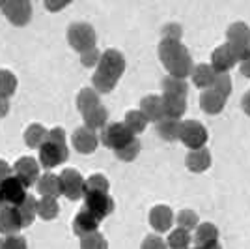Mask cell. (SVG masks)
Listing matches in <instances>:
<instances>
[{"instance_id": "obj_42", "label": "cell", "mask_w": 250, "mask_h": 249, "mask_svg": "<svg viewBox=\"0 0 250 249\" xmlns=\"http://www.w3.org/2000/svg\"><path fill=\"white\" fill-rule=\"evenodd\" d=\"M0 249H28L26 240L19 234H8L0 238Z\"/></svg>"}, {"instance_id": "obj_23", "label": "cell", "mask_w": 250, "mask_h": 249, "mask_svg": "<svg viewBox=\"0 0 250 249\" xmlns=\"http://www.w3.org/2000/svg\"><path fill=\"white\" fill-rule=\"evenodd\" d=\"M83 118H84V125H86L88 129H101V127L106 125L108 113H106V109H104L103 105L99 103V105H95L94 109L83 113Z\"/></svg>"}, {"instance_id": "obj_26", "label": "cell", "mask_w": 250, "mask_h": 249, "mask_svg": "<svg viewBox=\"0 0 250 249\" xmlns=\"http://www.w3.org/2000/svg\"><path fill=\"white\" fill-rule=\"evenodd\" d=\"M213 242H219V228L211 223H202L194 228V244L196 246H208Z\"/></svg>"}, {"instance_id": "obj_32", "label": "cell", "mask_w": 250, "mask_h": 249, "mask_svg": "<svg viewBox=\"0 0 250 249\" xmlns=\"http://www.w3.org/2000/svg\"><path fill=\"white\" fill-rule=\"evenodd\" d=\"M157 131L159 135L163 137L165 141L172 143V141H177L179 139V122L174 120V118H163L157 122Z\"/></svg>"}, {"instance_id": "obj_15", "label": "cell", "mask_w": 250, "mask_h": 249, "mask_svg": "<svg viewBox=\"0 0 250 249\" xmlns=\"http://www.w3.org/2000/svg\"><path fill=\"white\" fill-rule=\"evenodd\" d=\"M165 68H167L168 73H170L172 77L185 79L187 75H190L192 68H194V64H192V58H190L188 51L185 49L183 52H179L176 58H172L168 64H165Z\"/></svg>"}, {"instance_id": "obj_13", "label": "cell", "mask_w": 250, "mask_h": 249, "mask_svg": "<svg viewBox=\"0 0 250 249\" xmlns=\"http://www.w3.org/2000/svg\"><path fill=\"white\" fill-rule=\"evenodd\" d=\"M99 223H101V219L95 218L94 214L90 212V210H81L73 219V232L79 236V238H83L86 234H92L95 232L97 228H99Z\"/></svg>"}, {"instance_id": "obj_39", "label": "cell", "mask_w": 250, "mask_h": 249, "mask_svg": "<svg viewBox=\"0 0 250 249\" xmlns=\"http://www.w3.org/2000/svg\"><path fill=\"white\" fill-rule=\"evenodd\" d=\"M138 152H140V143H138V139H133L129 145H125L124 148H120V150H116L114 154L118 159H122V161H133L136 156H138Z\"/></svg>"}, {"instance_id": "obj_19", "label": "cell", "mask_w": 250, "mask_h": 249, "mask_svg": "<svg viewBox=\"0 0 250 249\" xmlns=\"http://www.w3.org/2000/svg\"><path fill=\"white\" fill-rule=\"evenodd\" d=\"M187 167L188 171L192 173H204L211 167V154L206 146L196 148V150H190L187 156Z\"/></svg>"}, {"instance_id": "obj_20", "label": "cell", "mask_w": 250, "mask_h": 249, "mask_svg": "<svg viewBox=\"0 0 250 249\" xmlns=\"http://www.w3.org/2000/svg\"><path fill=\"white\" fill-rule=\"evenodd\" d=\"M224 105H226V98L220 96L213 88H208L206 92L200 96V107L208 114H219L224 109Z\"/></svg>"}, {"instance_id": "obj_5", "label": "cell", "mask_w": 250, "mask_h": 249, "mask_svg": "<svg viewBox=\"0 0 250 249\" xmlns=\"http://www.w3.org/2000/svg\"><path fill=\"white\" fill-rule=\"evenodd\" d=\"M179 141L190 150L202 148L208 143V129L196 120L179 122Z\"/></svg>"}, {"instance_id": "obj_49", "label": "cell", "mask_w": 250, "mask_h": 249, "mask_svg": "<svg viewBox=\"0 0 250 249\" xmlns=\"http://www.w3.org/2000/svg\"><path fill=\"white\" fill-rule=\"evenodd\" d=\"M10 111V101H8V98H4V96H0V118H4L6 114Z\"/></svg>"}, {"instance_id": "obj_1", "label": "cell", "mask_w": 250, "mask_h": 249, "mask_svg": "<svg viewBox=\"0 0 250 249\" xmlns=\"http://www.w3.org/2000/svg\"><path fill=\"white\" fill-rule=\"evenodd\" d=\"M69 157V150L65 145V131L62 127H52L47 133V139L40 146V165L47 171L58 167Z\"/></svg>"}, {"instance_id": "obj_8", "label": "cell", "mask_w": 250, "mask_h": 249, "mask_svg": "<svg viewBox=\"0 0 250 249\" xmlns=\"http://www.w3.org/2000/svg\"><path fill=\"white\" fill-rule=\"evenodd\" d=\"M84 208L90 210L95 218L104 219L114 212V199L106 191H92L84 193Z\"/></svg>"}, {"instance_id": "obj_24", "label": "cell", "mask_w": 250, "mask_h": 249, "mask_svg": "<svg viewBox=\"0 0 250 249\" xmlns=\"http://www.w3.org/2000/svg\"><path fill=\"white\" fill-rule=\"evenodd\" d=\"M163 109H165V118L179 120L185 114V111H187V100L185 98L163 96Z\"/></svg>"}, {"instance_id": "obj_35", "label": "cell", "mask_w": 250, "mask_h": 249, "mask_svg": "<svg viewBox=\"0 0 250 249\" xmlns=\"http://www.w3.org/2000/svg\"><path fill=\"white\" fill-rule=\"evenodd\" d=\"M17 77L10 70H0V96L11 98L17 90Z\"/></svg>"}, {"instance_id": "obj_14", "label": "cell", "mask_w": 250, "mask_h": 249, "mask_svg": "<svg viewBox=\"0 0 250 249\" xmlns=\"http://www.w3.org/2000/svg\"><path fill=\"white\" fill-rule=\"evenodd\" d=\"M22 228L19 212L15 206H0V234H17Z\"/></svg>"}, {"instance_id": "obj_22", "label": "cell", "mask_w": 250, "mask_h": 249, "mask_svg": "<svg viewBox=\"0 0 250 249\" xmlns=\"http://www.w3.org/2000/svg\"><path fill=\"white\" fill-rule=\"evenodd\" d=\"M36 187L42 195H47V197H58L62 195L60 191V180L56 174L52 173H45V174H40L38 182H36Z\"/></svg>"}, {"instance_id": "obj_7", "label": "cell", "mask_w": 250, "mask_h": 249, "mask_svg": "<svg viewBox=\"0 0 250 249\" xmlns=\"http://www.w3.org/2000/svg\"><path fill=\"white\" fill-rule=\"evenodd\" d=\"M2 13L13 26H26L32 19L30 0H8L2 6Z\"/></svg>"}, {"instance_id": "obj_33", "label": "cell", "mask_w": 250, "mask_h": 249, "mask_svg": "<svg viewBox=\"0 0 250 249\" xmlns=\"http://www.w3.org/2000/svg\"><path fill=\"white\" fill-rule=\"evenodd\" d=\"M95 105H99V94L94 88H83L77 96V107L81 113H86L90 109H94Z\"/></svg>"}, {"instance_id": "obj_12", "label": "cell", "mask_w": 250, "mask_h": 249, "mask_svg": "<svg viewBox=\"0 0 250 249\" xmlns=\"http://www.w3.org/2000/svg\"><path fill=\"white\" fill-rule=\"evenodd\" d=\"M235 64H237V60H235V56H233L228 43L220 45V47H217L215 51L211 52V64L209 66L217 73H228Z\"/></svg>"}, {"instance_id": "obj_2", "label": "cell", "mask_w": 250, "mask_h": 249, "mask_svg": "<svg viewBox=\"0 0 250 249\" xmlns=\"http://www.w3.org/2000/svg\"><path fill=\"white\" fill-rule=\"evenodd\" d=\"M67 42L77 52H84L95 47L97 36H95L94 26L88 23H73L67 28Z\"/></svg>"}, {"instance_id": "obj_6", "label": "cell", "mask_w": 250, "mask_h": 249, "mask_svg": "<svg viewBox=\"0 0 250 249\" xmlns=\"http://www.w3.org/2000/svg\"><path fill=\"white\" fill-rule=\"evenodd\" d=\"M60 191L65 199L69 200H79L84 197V178L79 171L75 169H63L60 173Z\"/></svg>"}, {"instance_id": "obj_46", "label": "cell", "mask_w": 250, "mask_h": 249, "mask_svg": "<svg viewBox=\"0 0 250 249\" xmlns=\"http://www.w3.org/2000/svg\"><path fill=\"white\" fill-rule=\"evenodd\" d=\"M163 40H181V26L172 23L163 28Z\"/></svg>"}, {"instance_id": "obj_38", "label": "cell", "mask_w": 250, "mask_h": 249, "mask_svg": "<svg viewBox=\"0 0 250 249\" xmlns=\"http://www.w3.org/2000/svg\"><path fill=\"white\" fill-rule=\"evenodd\" d=\"M92 191H106L108 193V180L103 174H92L88 180H84V193Z\"/></svg>"}, {"instance_id": "obj_29", "label": "cell", "mask_w": 250, "mask_h": 249, "mask_svg": "<svg viewBox=\"0 0 250 249\" xmlns=\"http://www.w3.org/2000/svg\"><path fill=\"white\" fill-rule=\"evenodd\" d=\"M60 212V206H58V200L56 197H47L43 195L40 200H38V216L43 219V221H51L58 216Z\"/></svg>"}, {"instance_id": "obj_36", "label": "cell", "mask_w": 250, "mask_h": 249, "mask_svg": "<svg viewBox=\"0 0 250 249\" xmlns=\"http://www.w3.org/2000/svg\"><path fill=\"white\" fill-rule=\"evenodd\" d=\"M81 249H108V242L101 232H92L81 238Z\"/></svg>"}, {"instance_id": "obj_44", "label": "cell", "mask_w": 250, "mask_h": 249, "mask_svg": "<svg viewBox=\"0 0 250 249\" xmlns=\"http://www.w3.org/2000/svg\"><path fill=\"white\" fill-rule=\"evenodd\" d=\"M229 49H231V52H233V56H235V60H237V62H245L247 58H250V43L229 45Z\"/></svg>"}, {"instance_id": "obj_16", "label": "cell", "mask_w": 250, "mask_h": 249, "mask_svg": "<svg viewBox=\"0 0 250 249\" xmlns=\"http://www.w3.org/2000/svg\"><path fill=\"white\" fill-rule=\"evenodd\" d=\"M140 111L147 118V122H159L165 118V109H163V98L149 94L140 101Z\"/></svg>"}, {"instance_id": "obj_34", "label": "cell", "mask_w": 250, "mask_h": 249, "mask_svg": "<svg viewBox=\"0 0 250 249\" xmlns=\"http://www.w3.org/2000/svg\"><path fill=\"white\" fill-rule=\"evenodd\" d=\"M190 242H192V236L188 234V230H183L179 227L168 234V248L170 249H188Z\"/></svg>"}, {"instance_id": "obj_48", "label": "cell", "mask_w": 250, "mask_h": 249, "mask_svg": "<svg viewBox=\"0 0 250 249\" xmlns=\"http://www.w3.org/2000/svg\"><path fill=\"white\" fill-rule=\"evenodd\" d=\"M11 174V167L4 161V159H0V182L4 180V178H8Z\"/></svg>"}, {"instance_id": "obj_30", "label": "cell", "mask_w": 250, "mask_h": 249, "mask_svg": "<svg viewBox=\"0 0 250 249\" xmlns=\"http://www.w3.org/2000/svg\"><path fill=\"white\" fill-rule=\"evenodd\" d=\"M124 124L127 125V129L133 133V135H138V133H144L147 127V118L142 114V111H129L125 114Z\"/></svg>"}, {"instance_id": "obj_40", "label": "cell", "mask_w": 250, "mask_h": 249, "mask_svg": "<svg viewBox=\"0 0 250 249\" xmlns=\"http://www.w3.org/2000/svg\"><path fill=\"white\" fill-rule=\"evenodd\" d=\"M213 90H217L220 96H224V98H228L229 94H231V79H229L228 73H217V77H215V83L211 86Z\"/></svg>"}, {"instance_id": "obj_28", "label": "cell", "mask_w": 250, "mask_h": 249, "mask_svg": "<svg viewBox=\"0 0 250 249\" xmlns=\"http://www.w3.org/2000/svg\"><path fill=\"white\" fill-rule=\"evenodd\" d=\"M226 38H228L229 45H239V43H250V28L245 23H233L229 25L226 30Z\"/></svg>"}, {"instance_id": "obj_9", "label": "cell", "mask_w": 250, "mask_h": 249, "mask_svg": "<svg viewBox=\"0 0 250 249\" xmlns=\"http://www.w3.org/2000/svg\"><path fill=\"white\" fill-rule=\"evenodd\" d=\"M26 195V187L15 176H8L0 182V204L2 206H17Z\"/></svg>"}, {"instance_id": "obj_31", "label": "cell", "mask_w": 250, "mask_h": 249, "mask_svg": "<svg viewBox=\"0 0 250 249\" xmlns=\"http://www.w3.org/2000/svg\"><path fill=\"white\" fill-rule=\"evenodd\" d=\"M47 129L42 124H30L24 129V143L28 148H40L43 145V141L47 139Z\"/></svg>"}, {"instance_id": "obj_4", "label": "cell", "mask_w": 250, "mask_h": 249, "mask_svg": "<svg viewBox=\"0 0 250 249\" xmlns=\"http://www.w3.org/2000/svg\"><path fill=\"white\" fill-rule=\"evenodd\" d=\"M133 139H135V135L127 129V125L124 122H114V124L104 125L103 131H101V137H99V141L106 148L114 150V152L120 150V148H124L125 145H129Z\"/></svg>"}, {"instance_id": "obj_10", "label": "cell", "mask_w": 250, "mask_h": 249, "mask_svg": "<svg viewBox=\"0 0 250 249\" xmlns=\"http://www.w3.org/2000/svg\"><path fill=\"white\" fill-rule=\"evenodd\" d=\"M11 171H13L15 178L21 180V184L24 187L34 186L38 182V178H40V163L34 157H28V156L19 157Z\"/></svg>"}, {"instance_id": "obj_54", "label": "cell", "mask_w": 250, "mask_h": 249, "mask_svg": "<svg viewBox=\"0 0 250 249\" xmlns=\"http://www.w3.org/2000/svg\"><path fill=\"white\" fill-rule=\"evenodd\" d=\"M0 206H2V204H0Z\"/></svg>"}, {"instance_id": "obj_17", "label": "cell", "mask_w": 250, "mask_h": 249, "mask_svg": "<svg viewBox=\"0 0 250 249\" xmlns=\"http://www.w3.org/2000/svg\"><path fill=\"white\" fill-rule=\"evenodd\" d=\"M172 223H174V214H172V210L168 206L159 204V206L151 208V212H149V225L155 228L157 232L170 230Z\"/></svg>"}, {"instance_id": "obj_45", "label": "cell", "mask_w": 250, "mask_h": 249, "mask_svg": "<svg viewBox=\"0 0 250 249\" xmlns=\"http://www.w3.org/2000/svg\"><path fill=\"white\" fill-rule=\"evenodd\" d=\"M140 249H167V244L163 242V238H159L155 234H149V236L144 238Z\"/></svg>"}, {"instance_id": "obj_3", "label": "cell", "mask_w": 250, "mask_h": 249, "mask_svg": "<svg viewBox=\"0 0 250 249\" xmlns=\"http://www.w3.org/2000/svg\"><path fill=\"white\" fill-rule=\"evenodd\" d=\"M125 72V58L124 54L116 49H106L104 52H101V58L97 62V73H101L103 77L110 79L118 83L120 77Z\"/></svg>"}, {"instance_id": "obj_47", "label": "cell", "mask_w": 250, "mask_h": 249, "mask_svg": "<svg viewBox=\"0 0 250 249\" xmlns=\"http://www.w3.org/2000/svg\"><path fill=\"white\" fill-rule=\"evenodd\" d=\"M45 2V8L52 13H56V11H62L65 6H69L73 0H43Z\"/></svg>"}, {"instance_id": "obj_50", "label": "cell", "mask_w": 250, "mask_h": 249, "mask_svg": "<svg viewBox=\"0 0 250 249\" xmlns=\"http://www.w3.org/2000/svg\"><path fill=\"white\" fill-rule=\"evenodd\" d=\"M241 107H243V111L250 116V92H247L243 96V100H241Z\"/></svg>"}, {"instance_id": "obj_11", "label": "cell", "mask_w": 250, "mask_h": 249, "mask_svg": "<svg viewBox=\"0 0 250 249\" xmlns=\"http://www.w3.org/2000/svg\"><path fill=\"white\" fill-rule=\"evenodd\" d=\"M71 141H73L75 150L79 154H94L95 148L99 146V137L95 135L94 129H88L86 125L75 129Z\"/></svg>"}, {"instance_id": "obj_53", "label": "cell", "mask_w": 250, "mask_h": 249, "mask_svg": "<svg viewBox=\"0 0 250 249\" xmlns=\"http://www.w3.org/2000/svg\"><path fill=\"white\" fill-rule=\"evenodd\" d=\"M6 2H8V0H0V8H2V6L6 4Z\"/></svg>"}, {"instance_id": "obj_52", "label": "cell", "mask_w": 250, "mask_h": 249, "mask_svg": "<svg viewBox=\"0 0 250 249\" xmlns=\"http://www.w3.org/2000/svg\"><path fill=\"white\" fill-rule=\"evenodd\" d=\"M194 249H222L219 242H213V244H208V246H196Z\"/></svg>"}, {"instance_id": "obj_18", "label": "cell", "mask_w": 250, "mask_h": 249, "mask_svg": "<svg viewBox=\"0 0 250 249\" xmlns=\"http://www.w3.org/2000/svg\"><path fill=\"white\" fill-rule=\"evenodd\" d=\"M17 212H19V218H21V225L22 228L30 227L32 223L36 221V216H38V199L34 195H24L21 202L17 204Z\"/></svg>"}, {"instance_id": "obj_25", "label": "cell", "mask_w": 250, "mask_h": 249, "mask_svg": "<svg viewBox=\"0 0 250 249\" xmlns=\"http://www.w3.org/2000/svg\"><path fill=\"white\" fill-rule=\"evenodd\" d=\"M163 92L170 98H187L188 84L185 83V79H177V77L168 75L163 79Z\"/></svg>"}, {"instance_id": "obj_43", "label": "cell", "mask_w": 250, "mask_h": 249, "mask_svg": "<svg viewBox=\"0 0 250 249\" xmlns=\"http://www.w3.org/2000/svg\"><path fill=\"white\" fill-rule=\"evenodd\" d=\"M99 58H101V52L97 51V47H92V49H88V51L81 52V62H83V66H86V68L97 66Z\"/></svg>"}, {"instance_id": "obj_21", "label": "cell", "mask_w": 250, "mask_h": 249, "mask_svg": "<svg viewBox=\"0 0 250 249\" xmlns=\"http://www.w3.org/2000/svg\"><path fill=\"white\" fill-rule=\"evenodd\" d=\"M192 83L196 84L198 88H204V90H208L213 86L215 83V77H217V72L209 66V64H200V66H194L192 68Z\"/></svg>"}, {"instance_id": "obj_41", "label": "cell", "mask_w": 250, "mask_h": 249, "mask_svg": "<svg viewBox=\"0 0 250 249\" xmlns=\"http://www.w3.org/2000/svg\"><path fill=\"white\" fill-rule=\"evenodd\" d=\"M92 83H94V88H95V92H101V94H108V92H112L116 88V84L114 81H110V79H106V77H103L101 73H94V77H92Z\"/></svg>"}, {"instance_id": "obj_27", "label": "cell", "mask_w": 250, "mask_h": 249, "mask_svg": "<svg viewBox=\"0 0 250 249\" xmlns=\"http://www.w3.org/2000/svg\"><path fill=\"white\" fill-rule=\"evenodd\" d=\"M187 47H183L179 40H163L159 43V58L163 64H168L172 58H176L179 52H183Z\"/></svg>"}, {"instance_id": "obj_37", "label": "cell", "mask_w": 250, "mask_h": 249, "mask_svg": "<svg viewBox=\"0 0 250 249\" xmlns=\"http://www.w3.org/2000/svg\"><path fill=\"white\" fill-rule=\"evenodd\" d=\"M174 221L177 223V227L179 228H183V230H188V232H190L192 228H196V225H198V216H196L192 210H181Z\"/></svg>"}, {"instance_id": "obj_51", "label": "cell", "mask_w": 250, "mask_h": 249, "mask_svg": "<svg viewBox=\"0 0 250 249\" xmlns=\"http://www.w3.org/2000/svg\"><path fill=\"white\" fill-rule=\"evenodd\" d=\"M241 73L245 77H250V58H247L245 62H241Z\"/></svg>"}]
</instances>
